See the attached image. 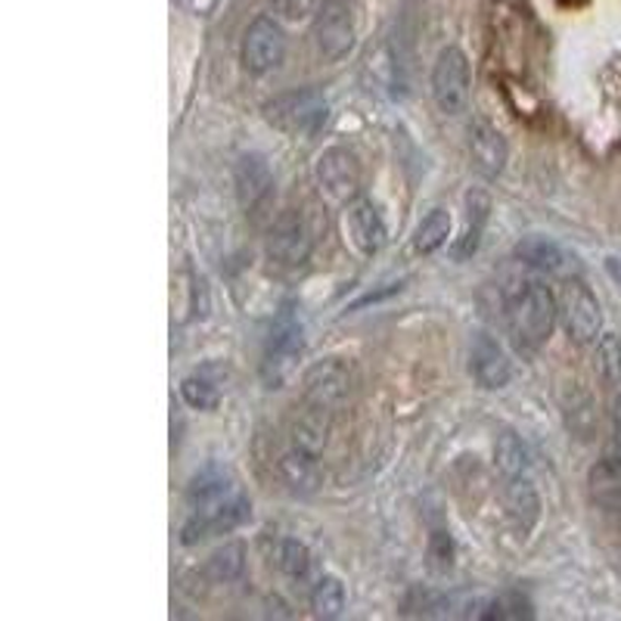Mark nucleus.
I'll return each mask as SVG.
<instances>
[{"mask_svg": "<svg viewBox=\"0 0 621 621\" xmlns=\"http://www.w3.org/2000/svg\"><path fill=\"white\" fill-rule=\"evenodd\" d=\"M187 523L180 528V541L187 547L206 541L212 535L233 531L253 516V504L243 494V488L233 482V476L221 466H206L196 472L187 488Z\"/></svg>", "mask_w": 621, "mask_h": 621, "instance_id": "obj_1", "label": "nucleus"}, {"mask_svg": "<svg viewBox=\"0 0 621 621\" xmlns=\"http://www.w3.org/2000/svg\"><path fill=\"white\" fill-rule=\"evenodd\" d=\"M504 317L516 351L535 354L553 336L560 320V298L541 277H516L504 290Z\"/></svg>", "mask_w": 621, "mask_h": 621, "instance_id": "obj_2", "label": "nucleus"}, {"mask_svg": "<svg viewBox=\"0 0 621 621\" xmlns=\"http://www.w3.org/2000/svg\"><path fill=\"white\" fill-rule=\"evenodd\" d=\"M265 116L273 128L290 137H314L324 131L330 118V99L317 87H298L290 94H280L265 106Z\"/></svg>", "mask_w": 621, "mask_h": 621, "instance_id": "obj_3", "label": "nucleus"}, {"mask_svg": "<svg viewBox=\"0 0 621 621\" xmlns=\"http://www.w3.org/2000/svg\"><path fill=\"white\" fill-rule=\"evenodd\" d=\"M302 349H305L302 320L286 305V308L277 314V320L271 324V332L265 339V354H261V379H265V386L283 388V383L298 367Z\"/></svg>", "mask_w": 621, "mask_h": 621, "instance_id": "obj_4", "label": "nucleus"}, {"mask_svg": "<svg viewBox=\"0 0 621 621\" xmlns=\"http://www.w3.org/2000/svg\"><path fill=\"white\" fill-rule=\"evenodd\" d=\"M560 317H563V327L572 342L590 345V342L600 339V302H597V295L590 292V286H587L584 280H578V277H569L563 283V292H560Z\"/></svg>", "mask_w": 621, "mask_h": 621, "instance_id": "obj_5", "label": "nucleus"}, {"mask_svg": "<svg viewBox=\"0 0 621 621\" xmlns=\"http://www.w3.org/2000/svg\"><path fill=\"white\" fill-rule=\"evenodd\" d=\"M469 59L460 47H445L432 66V99L445 116H460L469 106Z\"/></svg>", "mask_w": 621, "mask_h": 621, "instance_id": "obj_6", "label": "nucleus"}, {"mask_svg": "<svg viewBox=\"0 0 621 621\" xmlns=\"http://www.w3.org/2000/svg\"><path fill=\"white\" fill-rule=\"evenodd\" d=\"M351 386H354V376H351L349 364L339 358H327V361H317L314 367H308L302 379V398L308 408L324 410L332 417L336 410L345 408Z\"/></svg>", "mask_w": 621, "mask_h": 621, "instance_id": "obj_7", "label": "nucleus"}, {"mask_svg": "<svg viewBox=\"0 0 621 621\" xmlns=\"http://www.w3.org/2000/svg\"><path fill=\"white\" fill-rule=\"evenodd\" d=\"M314 177L320 194H327L332 202H354L361 194V162L345 147H330L317 155Z\"/></svg>", "mask_w": 621, "mask_h": 621, "instance_id": "obj_8", "label": "nucleus"}, {"mask_svg": "<svg viewBox=\"0 0 621 621\" xmlns=\"http://www.w3.org/2000/svg\"><path fill=\"white\" fill-rule=\"evenodd\" d=\"M314 44L327 62H339L354 47V20L345 0H324L314 13Z\"/></svg>", "mask_w": 621, "mask_h": 621, "instance_id": "obj_9", "label": "nucleus"}, {"mask_svg": "<svg viewBox=\"0 0 621 621\" xmlns=\"http://www.w3.org/2000/svg\"><path fill=\"white\" fill-rule=\"evenodd\" d=\"M286 57V35L273 16H258L243 35V66L253 75H268Z\"/></svg>", "mask_w": 621, "mask_h": 621, "instance_id": "obj_10", "label": "nucleus"}, {"mask_svg": "<svg viewBox=\"0 0 621 621\" xmlns=\"http://www.w3.org/2000/svg\"><path fill=\"white\" fill-rule=\"evenodd\" d=\"M314 249V236L308 231V221L302 214L290 209L273 221L271 236H268V255H271L273 265L280 268H302L310 258Z\"/></svg>", "mask_w": 621, "mask_h": 621, "instance_id": "obj_11", "label": "nucleus"}, {"mask_svg": "<svg viewBox=\"0 0 621 621\" xmlns=\"http://www.w3.org/2000/svg\"><path fill=\"white\" fill-rule=\"evenodd\" d=\"M233 187L236 199L246 212H258L273 194V172L268 159L261 153L239 155L236 168H233Z\"/></svg>", "mask_w": 621, "mask_h": 621, "instance_id": "obj_12", "label": "nucleus"}, {"mask_svg": "<svg viewBox=\"0 0 621 621\" xmlns=\"http://www.w3.org/2000/svg\"><path fill=\"white\" fill-rule=\"evenodd\" d=\"M345 231H349L351 246L364 255H376L383 246H386V239H388L383 214H379V209H376L370 199H364V196H358L354 202H349Z\"/></svg>", "mask_w": 621, "mask_h": 621, "instance_id": "obj_13", "label": "nucleus"}, {"mask_svg": "<svg viewBox=\"0 0 621 621\" xmlns=\"http://www.w3.org/2000/svg\"><path fill=\"white\" fill-rule=\"evenodd\" d=\"M506 155H509L506 140L494 125H488V121L469 125V159L479 175L494 180L506 168Z\"/></svg>", "mask_w": 621, "mask_h": 621, "instance_id": "obj_14", "label": "nucleus"}, {"mask_svg": "<svg viewBox=\"0 0 621 621\" xmlns=\"http://www.w3.org/2000/svg\"><path fill=\"white\" fill-rule=\"evenodd\" d=\"M472 376L482 388H504L509 383V358H506L504 345L491 336V332H479L476 342H472Z\"/></svg>", "mask_w": 621, "mask_h": 621, "instance_id": "obj_15", "label": "nucleus"}, {"mask_svg": "<svg viewBox=\"0 0 621 621\" xmlns=\"http://www.w3.org/2000/svg\"><path fill=\"white\" fill-rule=\"evenodd\" d=\"M277 472H280L283 485L290 488L292 494H298V497H308V494H314L317 488L324 485V469L317 464V454L302 450L295 445L277 460Z\"/></svg>", "mask_w": 621, "mask_h": 621, "instance_id": "obj_16", "label": "nucleus"}, {"mask_svg": "<svg viewBox=\"0 0 621 621\" xmlns=\"http://www.w3.org/2000/svg\"><path fill=\"white\" fill-rule=\"evenodd\" d=\"M504 504L513 528H516L523 538H528V535L535 531V525L541 523V497H538L535 485H531L525 476H519V479H506Z\"/></svg>", "mask_w": 621, "mask_h": 621, "instance_id": "obj_17", "label": "nucleus"}, {"mask_svg": "<svg viewBox=\"0 0 621 621\" xmlns=\"http://www.w3.org/2000/svg\"><path fill=\"white\" fill-rule=\"evenodd\" d=\"M590 497L606 509H621V445L609 447L587 472Z\"/></svg>", "mask_w": 621, "mask_h": 621, "instance_id": "obj_18", "label": "nucleus"}, {"mask_svg": "<svg viewBox=\"0 0 621 621\" xmlns=\"http://www.w3.org/2000/svg\"><path fill=\"white\" fill-rule=\"evenodd\" d=\"M330 423L332 417L330 413H324V410L317 408H302V413L295 417V423H292V445L302 447V450H310V454H324V447L330 442Z\"/></svg>", "mask_w": 621, "mask_h": 621, "instance_id": "obj_19", "label": "nucleus"}, {"mask_svg": "<svg viewBox=\"0 0 621 621\" xmlns=\"http://www.w3.org/2000/svg\"><path fill=\"white\" fill-rule=\"evenodd\" d=\"M516 258L523 261L525 268H531V271H541V273L569 271V255H565L556 243L543 239V236H528V239H523V243L516 246Z\"/></svg>", "mask_w": 621, "mask_h": 621, "instance_id": "obj_20", "label": "nucleus"}, {"mask_svg": "<svg viewBox=\"0 0 621 621\" xmlns=\"http://www.w3.org/2000/svg\"><path fill=\"white\" fill-rule=\"evenodd\" d=\"M488 212H491V199L485 194H469L466 196V231L454 246V258L464 261L469 255L479 253V243H482V233H485Z\"/></svg>", "mask_w": 621, "mask_h": 621, "instance_id": "obj_21", "label": "nucleus"}, {"mask_svg": "<svg viewBox=\"0 0 621 621\" xmlns=\"http://www.w3.org/2000/svg\"><path fill=\"white\" fill-rule=\"evenodd\" d=\"M450 236V214L447 209H432V212L417 224L413 233V253L417 255H432L438 253Z\"/></svg>", "mask_w": 621, "mask_h": 621, "instance_id": "obj_22", "label": "nucleus"}, {"mask_svg": "<svg viewBox=\"0 0 621 621\" xmlns=\"http://www.w3.org/2000/svg\"><path fill=\"white\" fill-rule=\"evenodd\" d=\"M243 569H246V547L239 541H231L224 543V547H218L212 556H209V563H206V575L218 584H227V582H236L239 575H243Z\"/></svg>", "mask_w": 621, "mask_h": 621, "instance_id": "obj_23", "label": "nucleus"}, {"mask_svg": "<svg viewBox=\"0 0 621 621\" xmlns=\"http://www.w3.org/2000/svg\"><path fill=\"white\" fill-rule=\"evenodd\" d=\"M310 609L317 619H339L345 609V584L336 575H320L310 590Z\"/></svg>", "mask_w": 621, "mask_h": 621, "instance_id": "obj_24", "label": "nucleus"}, {"mask_svg": "<svg viewBox=\"0 0 621 621\" xmlns=\"http://www.w3.org/2000/svg\"><path fill=\"white\" fill-rule=\"evenodd\" d=\"M494 466L504 479H519L528 469V447L516 432H504L494 445Z\"/></svg>", "mask_w": 621, "mask_h": 621, "instance_id": "obj_25", "label": "nucleus"}, {"mask_svg": "<svg viewBox=\"0 0 621 621\" xmlns=\"http://www.w3.org/2000/svg\"><path fill=\"white\" fill-rule=\"evenodd\" d=\"M594 367L602 386H621V336L619 332H600Z\"/></svg>", "mask_w": 621, "mask_h": 621, "instance_id": "obj_26", "label": "nucleus"}, {"mask_svg": "<svg viewBox=\"0 0 621 621\" xmlns=\"http://www.w3.org/2000/svg\"><path fill=\"white\" fill-rule=\"evenodd\" d=\"M565 423L572 432H578L582 438H590L594 435V426H597V413H594V401L584 395L582 388H572V405L565 401Z\"/></svg>", "mask_w": 621, "mask_h": 621, "instance_id": "obj_27", "label": "nucleus"}, {"mask_svg": "<svg viewBox=\"0 0 621 621\" xmlns=\"http://www.w3.org/2000/svg\"><path fill=\"white\" fill-rule=\"evenodd\" d=\"M535 612H531V602L528 597H523L519 590H506L501 597H494V600L488 602L485 612H482V619H531Z\"/></svg>", "mask_w": 621, "mask_h": 621, "instance_id": "obj_28", "label": "nucleus"}, {"mask_svg": "<svg viewBox=\"0 0 621 621\" xmlns=\"http://www.w3.org/2000/svg\"><path fill=\"white\" fill-rule=\"evenodd\" d=\"M310 569V550L295 538H286L280 543V572L292 578V582H302Z\"/></svg>", "mask_w": 621, "mask_h": 621, "instance_id": "obj_29", "label": "nucleus"}, {"mask_svg": "<svg viewBox=\"0 0 621 621\" xmlns=\"http://www.w3.org/2000/svg\"><path fill=\"white\" fill-rule=\"evenodd\" d=\"M180 398L194 410H214L221 401V391L206 376H187L180 383Z\"/></svg>", "mask_w": 621, "mask_h": 621, "instance_id": "obj_30", "label": "nucleus"}, {"mask_svg": "<svg viewBox=\"0 0 621 621\" xmlns=\"http://www.w3.org/2000/svg\"><path fill=\"white\" fill-rule=\"evenodd\" d=\"M429 565L438 575L450 572V565H454V541H450L447 531H432V538H429Z\"/></svg>", "mask_w": 621, "mask_h": 621, "instance_id": "obj_31", "label": "nucleus"}, {"mask_svg": "<svg viewBox=\"0 0 621 621\" xmlns=\"http://www.w3.org/2000/svg\"><path fill=\"white\" fill-rule=\"evenodd\" d=\"M273 13H280L283 20L302 22L308 20L310 13H317V0H271Z\"/></svg>", "mask_w": 621, "mask_h": 621, "instance_id": "obj_32", "label": "nucleus"}, {"mask_svg": "<svg viewBox=\"0 0 621 621\" xmlns=\"http://www.w3.org/2000/svg\"><path fill=\"white\" fill-rule=\"evenodd\" d=\"M612 432H616V442L621 445V391L612 401Z\"/></svg>", "mask_w": 621, "mask_h": 621, "instance_id": "obj_33", "label": "nucleus"}, {"mask_svg": "<svg viewBox=\"0 0 621 621\" xmlns=\"http://www.w3.org/2000/svg\"><path fill=\"white\" fill-rule=\"evenodd\" d=\"M606 271H609V277H612L616 283H621V258H609V261H606Z\"/></svg>", "mask_w": 621, "mask_h": 621, "instance_id": "obj_34", "label": "nucleus"}]
</instances>
